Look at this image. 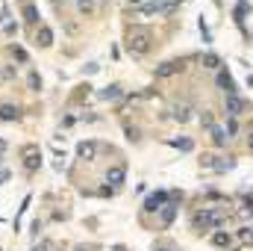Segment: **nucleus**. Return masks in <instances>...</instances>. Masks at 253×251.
<instances>
[{"label": "nucleus", "instance_id": "nucleus-1", "mask_svg": "<svg viewBox=\"0 0 253 251\" xmlns=\"http://www.w3.org/2000/svg\"><path fill=\"white\" fill-rule=\"evenodd\" d=\"M224 222H227V216H224V213H218V210H212V207H203V210H197V213L191 216V228H194L197 234L215 231V228H221Z\"/></svg>", "mask_w": 253, "mask_h": 251}, {"label": "nucleus", "instance_id": "nucleus-2", "mask_svg": "<svg viewBox=\"0 0 253 251\" xmlns=\"http://www.w3.org/2000/svg\"><path fill=\"white\" fill-rule=\"evenodd\" d=\"M150 45H153V33H150L147 27H132V30L126 33V51H129L132 57H144V54L150 51Z\"/></svg>", "mask_w": 253, "mask_h": 251}, {"label": "nucleus", "instance_id": "nucleus-3", "mask_svg": "<svg viewBox=\"0 0 253 251\" xmlns=\"http://www.w3.org/2000/svg\"><path fill=\"white\" fill-rule=\"evenodd\" d=\"M21 157H24V172L27 175H33V172L42 169V151H39V145H24Z\"/></svg>", "mask_w": 253, "mask_h": 251}, {"label": "nucleus", "instance_id": "nucleus-4", "mask_svg": "<svg viewBox=\"0 0 253 251\" xmlns=\"http://www.w3.org/2000/svg\"><path fill=\"white\" fill-rule=\"evenodd\" d=\"M168 201H171V195H168L165 189H156V192H150V195L144 198L141 210H144V213H159V210H162V207H165Z\"/></svg>", "mask_w": 253, "mask_h": 251}, {"label": "nucleus", "instance_id": "nucleus-5", "mask_svg": "<svg viewBox=\"0 0 253 251\" xmlns=\"http://www.w3.org/2000/svg\"><path fill=\"white\" fill-rule=\"evenodd\" d=\"M18 6H21V15H24V21H27L30 27H42V12H39V3H33V0H21Z\"/></svg>", "mask_w": 253, "mask_h": 251}, {"label": "nucleus", "instance_id": "nucleus-6", "mask_svg": "<svg viewBox=\"0 0 253 251\" xmlns=\"http://www.w3.org/2000/svg\"><path fill=\"white\" fill-rule=\"evenodd\" d=\"M183 68H186V63H183V60H168V63L156 65V71H153V77H156V80H165V77H174V74H183Z\"/></svg>", "mask_w": 253, "mask_h": 251}, {"label": "nucleus", "instance_id": "nucleus-7", "mask_svg": "<svg viewBox=\"0 0 253 251\" xmlns=\"http://www.w3.org/2000/svg\"><path fill=\"white\" fill-rule=\"evenodd\" d=\"M224 110H227V116H230V119H239V116L248 110V101H245V98H239V95H227Z\"/></svg>", "mask_w": 253, "mask_h": 251}, {"label": "nucleus", "instance_id": "nucleus-8", "mask_svg": "<svg viewBox=\"0 0 253 251\" xmlns=\"http://www.w3.org/2000/svg\"><path fill=\"white\" fill-rule=\"evenodd\" d=\"M215 83H218V89H221L224 95H239V92H236V80H233V74H230L227 68H218Z\"/></svg>", "mask_w": 253, "mask_h": 251}, {"label": "nucleus", "instance_id": "nucleus-9", "mask_svg": "<svg viewBox=\"0 0 253 251\" xmlns=\"http://www.w3.org/2000/svg\"><path fill=\"white\" fill-rule=\"evenodd\" d=\"M177 213H180L177 201H168V204L159 210V225H162V228H171V225H174V219H177Z\"/></svg>", "mask_w": 253, "mask_h": 251}, {"label": "nucleus", "instance_id": "nucleus-10", "mask_svg": "<svg viewBox=\"0 0 253 251\" xmlns=\"http://www.w3.org/2000/svg\"><path fill=\"white\" fill-rule=\"evenodd\" d=\"M0 122H21V107L12 101H0Z\"/></svg>", "mask_w": 253, "mask_h": 251}, {"label": "nucleus", "instance_id": "nucleus-11", "mask_svg": "<svg viewBox=\"0 0 253 251\" xmlns=\"http://www.w3.org/2000/svg\"><path fill=\"white\" fill-rule=\"evenodd\" d=\"M124 181H126V166H112V169H106V184L112 189H118Z\"/></svg>", "mask_w": 253, "mask_h": 251}, {"label": "nucleus", "instance_id": "nucleus-12", "mask_svg": "<svg viewBox=\"0 0 253 251\" xmlns=\"http://www.w3.org/2000/svg\"><path fill=\"white\" fill-rule=\"evenodd\" d=\"M171 119H174V122H180V125H186V122L191 119V104H189V101L174 104V107H171Z\"/></svg>", "mask_w": 253, "mask_h": 251}, {"label": "nucleus", "instance_id": "nucleus-13", "mask_svg": "<svg viewBox=\"0 0 253 251\" xmlns=\"http://www.w3.org/2000/svg\"><path fill=\"white\" fill-rule=\"evenodd\" d=\"M77 157H80V160H94V157H97V142H94V139L80 142V145H77Z\"/></svg>", "mask_w": 253, "mask_h": 251}, {"label": "nucleus", "instance_id": "nucleus-14", "mask_svg": "<svg viewBox=\"0 0 253 251\" xmlns=\"http://www.w3.org/2000/svg\"><path fill=\"white\" fill-rule=\"evenodd\" d=\"M36 42H39L42 48H50V45H53V30H50L47 24L36 27Z\"/></svg>", "mask_w": 253, "mask_h": 251}, {"label": "nucleus", "instance_id": "nucleus-15", "mask_svg": "<svg viewBox=\"0 0 253 251\" xmlns=\"http://www.w3.org/2000/svg\"><path fill=\"white\" fill-rule=\"evenodd\" d=\"M121 95H124L121 83H112V86H106V89H100V92H97V98H100V101H118Z\"/></svg>", "mask_w": 253, "mask_h": 251}, {"label": "nucleus", "instance_id": "nucleus-16", "mask_svg": "<svg viewBox=\"0 0 253 251\" xmlns=\"http://www.w3.org/2000/svg\"><path fill=\"white\" fill-rule=\"evenodd\" d=\"M248 12H251V3H248V0H239V3H236V9H233V18H236V24H239V27H245Z\"/></svg>", "mask_w": 253, "mask_h": 251}, {"label": "nucleus", "instance_id": "nucleus-17", "mask_svg": "<svg viewBox=\"0 0 253 251\" xmlns=\"http://www.w3.org/2000/svg\"><path fill=\"white\" fill-rule=\"evenodd\" d=\"M9 54H12V60H15V63H21V65H30V54H27V48H21L18 42H15V45L9 48Z\"/></svg>", "mask_w": 253, "mask_h": 251}, {"label": "nucleus", "instance_id": "nucleus-18", "mask_svg": "<svg viewBox=\"0 0 253 251\" xmlns=\"http://www.w3.org/2000/svg\"><path fill=\"white\" fill-rule=\"evenodd\" d=\"M209 133H212V142H215L218 148H224V145H227V139H230V136H227V130H224V127H218V125L212 127Z\"/></svg>", "mask_w": 253, "mask_h": 251}, {"label": "nucleus", "instance_id": "nucleus-19", "mask_svg": "<svg viewBox=\"0 0 253 251\" xmlns=\"http://www.w3.org/2000/svg\"><path fill=\"white\" fill-rule=\"evenodd\" d=\"M230 243H233V237H230V234H224V231H215V234H212V246H218V249H227Z\"/></svg>", "mask_w": 253, "mask_h": 251}, {"label": "nucleus", "instance_id": "nucleus-20", "mask_svg": "<svg viewBox=\"0 0 253 251\" xmlns=\"http://www.w3.org/2000/svg\"><path fill=\"white\" fill-rule=\"evenodd\" d=\"M74 6H77V12H80V15H91L97 3H94V0H74Z\"/></svg>", "mask_w": 253, "mask_h": 251}, {"label": "nucleus", "instance_id": "nucleus-21", "mask_svg": "<svg viewBox=\"0 0 253 251\" xmlns=\"http://www.w3.org/2000/svg\"><path fill=\"white\" fill-rule=\"evenodd\" d=\"M27 86H30V92H42V74L39 71H30L27 74Z\"/></svg>", "mask_w": 253, "mask_h": 251}, {"label": "nucleus", "instance_id": "nucleus-22", "mask_svg": "<svg viewBox=\"0 0 253 251\" xmlns=\"http://www.w3.org/2000/svg\"><path fill=\"white\" fill-rule=\"evenodd\" d=\"M162 6H165L162 0H141V6H138V9L150 15V12H162Z\"/></svg>", "mask_w": 253, "mask_h": 251}, {"label": "nucleus", "instance_id": "nucleus-23", "mask_svg": "<svg viewBox=\"0 0 253 251\" xmlns=\"http://www.w3.org/2000/svg\"><path fill=\"white\" fill-rule=\"evenodd\" d=\"M168 145H171V148H180V151H191V148H194V142L186 139V136H183V139H171Z\"/></svg>", "mask_w": 253, "mask_h": 251}, {"label": "nucleus", "instance_id": "nucleus-24", "mask_svg": "<svg viewBox=\"0 0 253 251\" xmlns=\"http://www.w3.org/2000/svg\"><path fill=\"white\" fill-rule=\"evenodd\" d=\"M124 133H126V139H129V142H138V139H141V130H138L135 125H126Z\"/></svg>", "mask_w": 253, "mask_h": 251}, {"label": "nucleus", "instance_id": "nucleus-25", "mask_svg": "<svg viewBox=\"0 0 253 251\" xmlns=\"http://www.w3.org/2000/svg\"><path fill=\"white\" fill-rule=\"evenodd\" d=\"M3 33H6V36H18V33H21L18 21H6V24H3Z\"/></svg>", "mask_w": 253, "mask_h": 251}, {"label": "nucleus", "instance_id": "nucleus-26", "mask_svg": "<svg viewBox=\"0 0 253 251\" xmlns=\"http://www.w3.org/2000/svg\"><path fill=\"white\" fill-rule=\"evenodd\" d=\"M203 68H221V60H218L215 54H206V57H203Z\"/></svg>", "mask_w": 253, "mask_h": 251}, {"label": "nucleus", "instance_id": "nucleus-27", "mask_svg": "<svg viewBox=\"0 0 253 251\" xmlns=\"http://www.w3.org/2000/svg\"><path fill=\"white\" fill-rule=\"evenodd\" d=\"M200 125L206 127V130H212V127H215V122H212V113H209V110H203V116H200Z\"/></svg>", "mask_w": 253, "mask_h": 251}, {"label": "nucleus", "instance_id": "nucleus-28", "mask_svg": "<svg viewBox=\"0 0 253 251\" xmlns=\"http://www.w3.org/2000/svg\"><path fill=\"white\" fill-rule=\"evenodd\" d=\"M224 130H227V136H236V133H239V122H236V119H227V127H224Z\"/></svg>", "mask_w": 253, "mask_h": 251}, {"label": "nucleus", "instance_id": "nucleus-29", "mask_svg": "<svg viewBox=\"0 0 253 251\" xmlns=\"http://www.w3.org/2000/svg\"><path fill=\"white\" fill-rule=\"evenodd\" d=\"M30 231H33V237H39V234L44 231V222H42V219H33V225H30Z\"/></svg>", "mask_w": 253, "mask_h": 251}, {"label": "nucleus", "instance_id": "nucleus-30", "mask_svg": "<svg viewBox=\"0 0 253 251\" xmlns=\"http://www.w3.org/2000/svg\"><path fill=\"white\" fill-rule=\"evenodd\" d=\"M15 74H18V71H15L12 65H6V68H3V80H15Z\"/></svg>", "mask_w": 253, "mask_h": 251}, {"label": "nucleus", "instance_id": "nucleus-31", "mask_svg": "<svg viewBox=\"0 0 253 251\" xmlns=\"http://www.w3.org/2000/svg\"><path fill=\"white\" fill-rule=\"evenodd\" d=\"M200 33H203V42H212V33H209V27L200 21Z\"/></svg>", "mask_w": 253, "mask_h": 251}, {"label": "nucleus", "instance_id": "nucleus-32", "mask_svg": "<svg viewBox=\"0 0 253 251\" xmlns=\"http://www.w3.org/2000/svg\"><path fill=\"white\" fill-rule=\"evenodd\" d=\"M47 249H50V243H47V240H42V243H36L30 251H47Z\"/></svg>", "mask_w": 253, "mask_h": 251}, {"label": "nucleus", "instance_id": "nucleus-33", "mask_svg": "<svg viewBox=\"0 0 253 251\" xmlns=\"http://www.w3.org/2000/svg\"><path fill=\"white\" fill-rule=\"evenodd\" d=\"M97 195H103V198H109V195H115V189H112V187H100V189H97Z\"/></svg>", "mask_w": 253, "mask_h": 251}, {"label": "nucleus", "instance_id": "nucleus-34", "mask_svg": "<svg viewBox=\"0 0 253 251\" xmlns=\"http://www.w3.org/2000/svg\"><path fill=\"white\" fill-rule=\"evenodd\" d=\"M74 122H77L74 116H65V119H62V127H71V125H74Z\"/></svg>", "mask_w": 253, "mask_h": 251}, {"label": "nucleus", "instance_id": "nucleus-35", "mask_svg": "<svg viewBox=\"0 0 253 251\" xmlns=\"http://www.w3.org/2000/svg\"><path fill=\"white\" fill-rule=\"evenodd\" d=\"M6 148H9V142H6V139H0V157L6 154Z\"/></svg>", "mask_w": 253, "mask_h": 251}, {"label": "nucleus", "instance_id": "nucleus-36", "mask_svg": "<svg viewBox=\"0 0 253 251\" xmlns=\"http://www.w3.org/2000/svg\"><path fill=\"white\" fill-rule=\"evenodd\" d=\"M248 148H251V154H253V133L248 136Z\"/></svg>", "mask_w": 253, "mask_h": 251}, {"label": "nucleus", "instance_id": "nucleus-37", "mask_svg": "<svg viewBox=\"0 0 253 251\" xmlns=\"http://www.w3.org/2000/svg\"><path fill=\"white\" fill-rule=\"evenodd\" d=\"M112 251H126V249H124V246H115V249H112Z\"/></svg>", "mask_w": 253, "mask_h": 251}, {"label": "nucleus", "instance_id": "nucleus-38", "mask_svg": "<svg viewBox=\"0 0 253 251\" xmlns=\"http://www.w3.org/2000/svg\"><path fill=\"white\" fill-rule=\"evenodd\" d=\"M77 251H88V249H83V246H80V249H77Z\"/></svg>", "mask_w": 253, "mask_h": 251}, {"label": "nucleus", "instance_id": "nucleus-39", "mask_svg": "<svg viewBox=\"0 0 253 251\" xmlns=\"http://www.w3.org/2000/svg\"><path fill=\"white\" fill-rule=\"evenodd\" d=\"M156 251H171V249H156Z\"/></svg>", "mask_w": 253, "mask_h": 251}]
</instances>
